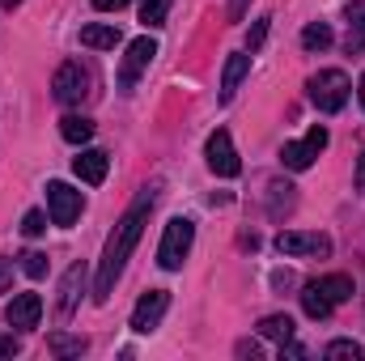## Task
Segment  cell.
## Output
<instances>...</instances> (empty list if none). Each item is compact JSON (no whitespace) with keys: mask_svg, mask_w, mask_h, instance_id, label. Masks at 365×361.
Instances as JSON below:
<instances>
[{"mask_svg":"<svg viewBox=\"0 0 365 361\" xmlns=\"http://www.w3.org/2000/svg\"><path fill=\"white\" fill-rule=\"evenodd\" d=\"M149 208H153V191H140V195L132 200V208L119 217V225H115V234H110V243H106L98 280H93V302H106V298H110L119 272H123V264L132 260V251H136V243H140V230H145V221H149Z\"/></svg>","mask_w":365,"mask_h":361,"instance_id":"6da1fadb","label":"cell"},{"mask_svg":"<svg viewBox=\"0 0 365 361\" xmlns=\"http://www.w3.org/2000/svg\"><path fill=\"white\" fill-rule=\"evenodd\" d=\"M357 293V285H353V276H344V272H331V276H319V280H310L306 289H302V310L310 315V319H327L340 302H349Z\"/></svg>","mask_w":365,"mask_h":361,"instance_id":"7a4b0ae2","label":"cell"},{"mask_svg":"<svg viewBox=\"0 0 365 361\" xmlns=\"http://www.w3.org/2000/svg\"><path fill=\"white\" fill-rule=\"evenodd\" d=\"M306 90H310V102H314L319 111L331 115V111H340V106L349 102V90H353V86H349V77H344L340 68H323V73L310 77Z\"/></svg>","mask_w":365,"mask_h":361,"instance_id":"3957f363","label":"cell"},{"mask_svg":"<svg viewBox=\"0 0 365 361\" xmlns=\"http://www.w3.org/2000/svg\"><path fill=\"white\" fill-rule=\"evenodd\" d=\"M191 238H195V225H191L187 217H175V221L166 225V234H162L158 264H162L166 272H179L182 260H187V251H191Z\"/></svg>","mask_w":365,"mask_h":361,"instance_id":"277c9868","label":"cell"},{"mask_svg":"<svg viewBox=\"0 0 365 361\" xmlns=\"http://www.w3.org/2000/svg\"><path fill=\"white\" fill-rule=\"evenodd\" d=\"M323 149H327V128H310L306 141H289V145L280 149V162H284L289 171H310V162H314Z\"/></svg>","mask_w":365,"mask_h":361,"instance_id":"5b68a950","label":"cell"},{"mask_svg":"<svg viewBox=\"0 0 365 361\" xmlns=\"http://www.w3.org/2000/svg\"><path fill=\"white\" fill-rule=\"evenodd\" d=\"M47 213L51 225H73L81 217V191L68 183H47Z\"/></svg>","mask_w":365,"mask_h":361,"instance_id":"8992f818","label":"cell"},{"mask_svg":"<svg viewBox=\"0 0 365 361\" xmlns=\"http://www.w3.org/2000/svg\"><path fill=\"white\" fill-rule=\"evenodd\" d=\"M51 93H56V102H64V106L81 102V98L90 93V73H86L77 60L60 64V73H56V81H51Z\"/></svg>","mask_w":365,"mask_h":361,"instance_id":"52a82bcc","label":"cell"},{"mask_svg":"<svg viewBox=\"0 0 365 361\" xmlns=\"http://www.w3.org/2000/svg\"><path fill=\"white\" fill-rule=\"evenodd\" d=\"M153 56H158V43H153V39L128 43V56H123V64H119V90H132V86L140 81V73L153 64Z\"/></svg>","mask_w":365,"mask_h":361,"instance_id":"ba28073f","label":"cell"},{"mask_svg":"<svg viewBox=\"0 0 365 361\" xmlns=\"http://www.w3.org/2000/svg\"><path fill=\"white\" fill-rule=\"evenodd\" d=\"M204 153H208V166H212V175H221V179H234V175L242 171V162H238V153H234V141H230V132H225V128H217V132L208 136Z\"/></svg>","mask_w":365,"mask_h":361,"instance_id":"9c48e42d","label":"cell"},{"mask_svg":"<svg viewBox=\"0 0 365 361\" xmlns=\"http://www.w3.org/2000/svg\"><path fill=\"white\" fill-rule=\"evenodd\" d=\"M166 310H170V293H166V289H149V293L136 302V310H132V332H136V336H149V332L162 323Z\"/></svg>","mask_w":365,"mask_h":361,"instance_id":"30bf717a","label":"cell"},{"mask_svg":"<svg viewBox=\"0 0 365 361\" xmlns=\"http://www.w3.org/2000/svg\"><path fill=\"white\" fill-rule=\"evenodd\" d=\"M276 251H280V255H331V238H327V234L289 230V234L276 238Z\"/></svg>","mask_w":365,"mask_h":361,"instance_id":"8fae6325","label":"cell"},{"mask_svg":"<svg viewBox=\"0 0 365 361\" xmlns=\"http://www.w3.org/2000/svg\"><path fill=\"white\" fill-rule=\"evenodd\" d=\"M4 319H9V327H38V319H43V298L38 293H17L13 302H9V310H4Z\"/></svg>","mask_w":365,"mask_h":361,"instance_id":"7c38bea8","label":"cell"},{"mask_svg":"<svg viewBox=\"0 0 365 361\" xmlns=\"http://www.w3.org/2000/svg\"><path fill=\"white\" fill-rule=\"evenodd\" d=\"M106 153L102 149H81L77 158H73V171H77V179L81 183H90V187H98V183L106 179Z\"/></svg>","mask_w":365,"mask_h":361,"instance_id":"4fadbf2b","label":"cell"},{"mask_svg":"<svg viewBox=\"0 0 365 361\" xmlns=\"http://www.w3.org/2000/svg\"><path fill=\"white\" fill-rule=\"evenodd\" d=\"M247 73H251V56H242V51H238V56H230V60H225V73H221V102H230V98H234V90L242 86V77H247Z\"/></svg>","mask_w":365,"mask_h":361,"instance_id":"5bb4252c","label":"cell"},{"mask_svg":"<svg viewBox=\"0 0 365 361\" xmlns=\"http://www.w3.org/2000/svg\"><path fill=\"white\" fill-rule=\"evenodd\" d=\"M86 285V268L81 264H73L68 268V276H64V285H60V319H73V310H77V289Z\"/></svg>","mask_w":365,"mask_h":361,"instance_id":"9a60e30c","label":"cell"},{"mask_svg":"<svg viewBox=\"0 0 365 361\" xmlns=\"http://www.w3.org/2000/svg\"><path fill=\"white\" fill-rule=\"evenodd\" d=\"M81 43L93 51H115L119 47V26H86L81 30Z\"/></svg>","mask_w":365,"mask_h":361,"instance_id":"2e32d148","label":"cell"},{"mask_svg":"<svg viewBox=\"0 0 365 361\" xmlns=\"http://www.w3.org/2000/svg\"><path fill=\"white\" fill-rule=\"evenodd\" d=\"M60 136H64L68 145H86L93 136V123L86 115H64V119H60Z\"/></svg>","mask_w":365,"mask_h":361,"instance_id":"e0dca14e","label":"cell"},{"mask_svg":"<svg viewBox=\"0 0 365 361\" xmlns=\"http://www.w3.org/2000/svg\"><path fill=\"white\" fill-rule=\"evenodd\" d=\"M259 332L268 336V340H293V319L289 315H268V319H259Z\"/></svg>","mask_w":365,"mask_h":361,"instance_id":"ac0fdd59","label":"cell"},{"mask_svg":"<svg viewBox=\"0 0 365 361\" xmlns=\"http://www.w3.org/2000/svg\"><path fill=\"white\" fill-rule=\"evenodd\" d=\"M302 47H306V51H323V47H331V26H323V21L306 26V30H302Z\"/></svg>","mask_w":365,"mask_h":361,"instance_id":"d6986e66","label":"cell"},{"mask_svg":"<svg viewBox=\"0 0 365 361\" xmlns=\"http://www.w3.org/2000/svg\"><path fill=\"white\" fill-rule=\"evenodd\" d=\"M170 17V0H140V21L153 30V26H166Z\"/></svg>","mask_w":365,"mask_h":361,"instance_id":"ffe728a7","label":"cell"},{"mask_svg":"<svg viewBox=\"0 0 365 361\" xmlns=\"http://www.w3.org/2000/svg\"><path fill=\"white\" fill-rule=\"evenodd\" d=\"M327 361H361L365 349L357 345V340H336V345H327V353H323Z\"/></svg>","mask_w":365,"mask_h":361,"instance_id":"44dd1931","label":"cell"},{"mask_svg":"<svg viewBox=\"0 0 365 361\" xmlns=\"http://www.w3.org/2000/svg\"><path fill=\"white\" fill-rule=\"evenodd\" d=\"M47 345H51V353H56V357H81V353H86V340H81V336L73 340V336H60V332H56Z\"/></svg>","mask_w":365,"mask_h":361,"instance_id":"7402d4cb","label":"cell"},{"mask_svg":"<svg viewBox=\"0 0 365 361\" xmlns=\"http://www.w3.org/2000/svg\"><path fill=\"white\" fill-rule=\"evenodd\" d=\"M21 272L38 280V276L47 272V255H43V251H26V255H21Z\"/></svg>","mask_w":365,"mask_h":361,"instance_id":"603a6c76","label":"cell"},{"mask_svg":"<svg viewBox=\"0 0 365 361\" xmlns=\"http://www.w3.org/2000/svg\"><path fill=\"white\" fill-rule=\"evenodd\" d=\"M357 17H361V9H357ZM344 47H349V56H361L365 51V17L349 30V39H344Z\"/></svg>","mask_w":365,"mask_h":361,"instance_id":"cb8c5ba5","label":"cell"},{"mask_svg":"<svg viewBox=\"0 0 365 361\" xmlns=\"http://www.w3.org/2000/svg\"><path fill=\"white\" fill-rule=\"evenodd\" d=\"M21 230H26L30 238H38V234L47 230V213H38V208H30V213L21 217Z\"/></svg>","mask_w":365,"mask_h":361,"instance_id":"d4e9b609","label":"cell"},{"mask_svg":"<svg viewBox=\"0 0 365 361\" xmlns=\"http://www.w3.org/2000/svg\"><path fill=\"white\" fill-rule=\"evenodd\" d=\"M264 39H268V17H259V21H255V26H251V34H247V47H251V51H255V47H259V43H264Z\"/></svg>","mask_w":365,"mask_h":361,"instance_id":"484cf974","label":"cell"},{"mask_svg":"<svg viewBox=\"0 0 365 361\" xmlns=\"http://www.w3.org/2000/svg\"><path fill=\"white\" fill-rule=\"evenodd\" d=\"M13 285V260H0V293Z\"/></svg>","mask_w":365,"mask_h":361,"instance_id":"4316f807","label":"cell"},{"mask_svg":"<svg viewBox=\"0 0 365 361\" xmlns=\"http://www.w3.org/2000/svg\"><path fill=\"white\" fill-rule=\"evenodd\" d=\"M123 4H128V0H93V9H98V13H119Z\"/></svg>","mask_w":365,"mask_h":361,"instance_id":"83f0119b","label":"cell"},{"mask_svg":"<svg viewBox=\"0 0 365 361\" xmlns=\"http://www.w3.org/2000/svg\"><path fill=\"white\" fill-rule=\"evenodd\" d=\"M17 349H21V345H17V340H13V336H0V357H13V353H17Z\"/></svg>","mask_w":365,"mask_h":361,"instance_id":"f1b7e54d","label":"cell"},{"mask_svg":"<svg viewBox=\"0 0 365 361\" xmlns=\"http://www.w3.org/2000/svg\"><path fill=\"white\" fill-rule=\"evenodd\" d=\"M238 353H242V357H259V345H255V340H242Z\"/></svg>","mask_w":365,"mask_h":361,"instance_id":"f546056e","label":"cell"},{"mask_svg":"<svg viewBox=\"0 0 365 361\" xmlns=\"http://www.w3.org/2000/svg\"><path fill=\"white\" fill-rule=\"evenodd\" d=\"M247 4H251V0H230V17H234V21H238V17H242V13H247Z\"/></svg>","mask_w":365,"mask_h":361,"instance_id":"4dcf8cb0","label":"cell"},{"mask_svg":"<svg viewBox=\"0 0 365 361\" xmlns=\"http://www.w3.org/2000/svg\"><path fill=\"white\" fill-rule=\"evenodd\" d=\"M357 179H361V183H365V158H361V166H357Z\"/></svg>","mask_w":365,"mask_h":361,"instance_id":"1f68e13d","label":"cell"},{"mask_svg":"<svg viewBox=\"0 0 365 361\" xmlns=\"http://www.w3.org/2000/svg\"><path fill=\"white\" fill-rule=\"evenodd\" d=\"M4 4H9V9H17V4H21V0H4Z\"/></svg>","mask_w":365,"mask_h":361,"instance_id":"d6a6232c","label":"cell"},{"mask_svg":"<svg viewBox=\"0 0 365 361\" xmlns=\"http://www.w3.org/2000/svg\"><path fill=\"white\" fill-rule=\"evenodd\" d=\"M361 106H365V77H361Z\"/></svg>","mask_w":365,"mask_h":361,"instance_id":"836d02e7","label":"cell"}]
</instances>
